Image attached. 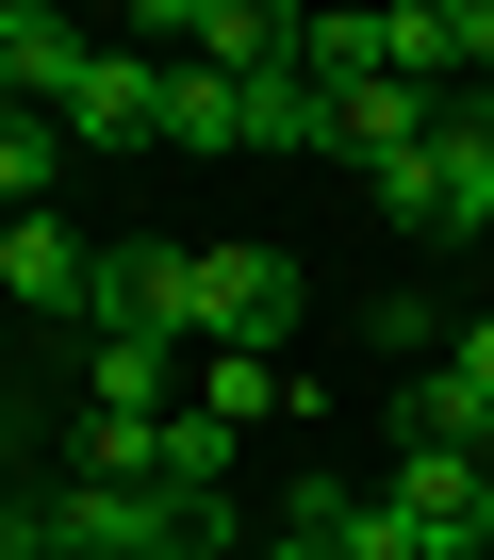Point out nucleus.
<instances>
[{
	"mask_svg": "<svg viewBox=\"0 0 494 560\" xmlns=\"http://www.w3.org/2000/svg\"><path fill=\"white\" fill-rule=\"evenodd\" d=\"M247 560H314V544H297V527H264V544H247Z\"/></svg>",
	"mask_w": 494,
	"mask_h": 560,
	"instance_id": "obj_14",
	"label": "nucleus"
},
{
	"mask_svg": "<svg viewBox=\"0 0 494 560\" xmlns=\"http://www.w3.org/2000/svg\"><path fill=\"white\" fill-rule=\"evenodd\" d=\"M99 330H149V347H198V247H165V231H132V247H99V298H83Z\"/></svg>",
	"mask_w": 494,
	"mask_h": 560,
	"instance_id": "obj_4",
	"label": "nucleus"
},
{
	"mask_svg": "<svg viewBox=\"0 0 494 560\" xmlns=\"http://www.w3.org/2000/svg\"><path fill=\"white\" fill-rule=\"evenodd\" d=\"M363 198H379L396 231H494V116L461 100V116H445V132H428L412 165H379Z\"/></svg>",
	"mask_w": 494,
	"mask_h": 560,
	"instance_id": "obj_2",
	"label": "nucleus"
},
{
	"mask_svg": "<svg viewBox=\"0 0 494 560\" xmlns=\"http://www.w3.org/2000/svg\"><path fill=\"white\" fill-rule=\"evenodd\" d=\"M0 298H17V314H83L99 298V247L67 214H0Z\"/></svg>",
	"mask_w": 494,
	"mask_h": 560,
	"instance_id": "obj_9",
	"label": "nucleus"
},
{
	"mask_svg": "<svg viewBox=\"0 0 494 560\" xmlns=\"http://www.w3.org/2000/svg\"><path fill=\"white\" fill-rule=\"evenodd\" d=\"M67 149H165V67L149 50H99L83 100H67Z\"/></svg>",
	"mask_w": 494,
	"mask_h": 560,
	"instance_id": "obj_10",
	"label": "nucleus"
},
{
	"mask_svg": "<svg viewBox=\"0 0 494 560\" xmlns=\"http://www.w3.org/2000/svg\"><path fill=\"white\" fill-rule=\"evenodd\" d=\"M379 494L412 511V544H428V560H478V527H494L478 445H396V462H379Z\"/></svg>",
	"mask_w": 494,
	"mask_h": 560,
	"instance_id": "obj_5",
	"label": "nucleus"
},
{
	"mask_svg": "<svg viewBox=\"0 0 494 560\" xmlns=\"http://www.w3.org/2000/svg\"><path fill=\"white\" fill-rule=\"evenodd\" d=\"M0 560H50V527H34V494H0Z\"/></svg>",
	"mask_w": 494,
	"mask_h": 560,
	"instance_id": "obj_13",
	"label": "nucleus"
},
{
	"mask_svg": "<svg viewBox=\"0 0 494 560\" xmlns=\"http://www.w3.org/2000/svg\"><path fill=\"white\" fill-rule=\"evenodd\" d=\"M314 100H330V149H346L363 182H379V165H412V149L461 116V83H396V67H363V83H314Z\"/></svg>",
	"mask_w": 494,
	"mask_h": 560,
	"instance_id": "obj_3",
	"label": "nucleus"
},
{
	"mask_svg": "<svg viewBox=\"0 0 494 560\" xmlns=\"http://www.w3.org/2000/svg\"><path fill=\"white\" fill-rule=\"evenodd\" d=\"M181 363H198V347H149V330H83V412H116V429H165V412H181Z\"/></svg>",
	"mask_w": 494,
	"mask_h": 560,
	"instance_id": "obj_7",
	"label": "nucleus"
},
{
	"mask_svg": "<svg viewBox=\"0 0 494 560\" xmlns=\"http://www.w3.org/2000/svg\"><path fill=\"white\" fill-rule=\"evenodd\" d=\"M165 149H247V83L231 67H165Z\"/></svg>",
	"mask_w": 494,
	"mask_h": 560,
	"instance_id": "obj_12",
	"label": "nucleus"
},
{
	"mask_svg": "<svg viewBox=\"0 0 494 560\" xmlns=\"http://www.w3.org/2000/svg\"><path fill=\"white\" fill-rule=\"evenodd\" d=\"M314 314V264L297 247H264V231H231V247H198V347H247V363H281V330Z\"/></svg>",
	"mask_w": 494,
	"mask_h": 560,
	"instance_id": "obj_1",
	"label": "nucleus"
},
{
	"mask_svg": "<svg viewBox=\"0 0 494 560\" xmlns=\"http://www.w3.org/2000/svg\"><path fill=\"white\" fill-rule=\"evenodd\" d=\"M281 527H297L314 560H428V544H412V511H396L379 478H330V462H314V478L281 494Z\"/></svg>",
	"mask_w": 494,
	"mask_h": 560,
	"instance_id": "obj_6",
	"label": "nucleus"
},
{
	"mask_svg": "<svg viewBox=\"0 0 494 560\" xmlns=\"http://www.w3.org/2000/svg\"><path fill=\"white\" fill-rule=\"evenodd\" d=\"M478 560H494V527H478Z\"/></svg>",
	"mask_w": 494,
	"mask_h": 560,
	"instance_id": "obj_15",
	"label": "nucleus"
},
{
	"mask_svg": "<svg viewBox=\"0 0 494 560\" xmlns=\"http://www.w3.org/2000/svg\"><path fill=\"white\" fill-rule=\"evenodd\" d=\"M181 67H231V83H281L297 67V18H281V0H181Z\"/></svg>",
	"mask_w": 494,
	"mask_h": 560,
	"instance_id": "obj_8",
	"label": "nucleus"
},
{
	"mask_svg": "<svg viewBox=\"0 0 494 560\" xmlns=\"http://www.w3.org/2000/svg\"><path fill=\"white\" fill-rule=\"evenodd\" d=\"M198 412L247 445V429H281V412H297V380H281V363H247V347H198Z\"/></svg>",
	"mask_w": 494,
	"mask_h": 560,
	"instance_id": "obj_11",
	"label": "nucleus"
}]
</instances>
